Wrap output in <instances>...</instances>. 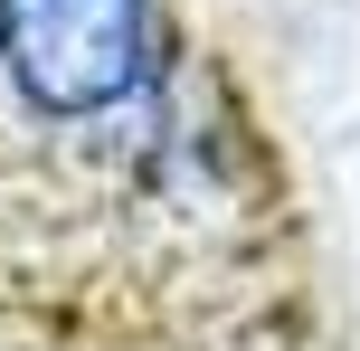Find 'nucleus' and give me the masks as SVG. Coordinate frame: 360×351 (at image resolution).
Returning a JSON list of instances; mask_svg holds the SVG:
<instances>
[{"mask_svg": "<svg viewBox=\"0 0 360 351\" xmlns=\"http://www.w3.org/2000/svg\"><path fill=\"white\" fill-rule=\"evenodd\" d=\"M285 133L180 0H0V351H313Z\"/></svg>", "mask_w": 360, "mask_h": 351, "instance_id": "obj_1", "label": "nucleus"}]
</instances>
